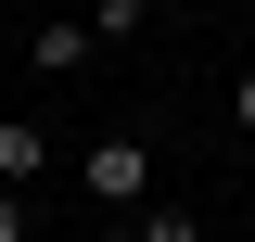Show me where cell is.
<instances>
[{
  "label": "cell",
  "instance_id": "obj_6",
  "mask_svg": "<svg viewBox=\"0 0 255 242\" xmlns=\"http://www.w3.org/2000/svg\"><path fill=\"white\" fill-rule=\"evenodd\" d=\"M230 127H243V140H255V64H243V77H230Z\"/></svg>",
  "mask_w": 255,
  "mask_h": 242
},
{
  "label": "cell",
  "instance_id": "obj_2",
  "mask_svg": "<svg viewBox=\"0 0 255 242\" xmlns=\"http://www.w3.org/2000/svg\"><path fill=\"white\" fill-rule=\"evenodd\" d=\"M26 64H38V77H90V64H102V38L77 26V13H51V26L26 38Z\"/></svg>",
  "mask_w": 255,
  "mask_h": 242
},
{
  "label": "cell",
  "instance_id": "obj_5",
  "mask_svg": "<svg viewBox=\"0 0 255 242\" xmlns=\"http://www.w3.org/2000/svg\"><path fill=\"white\" fill-rule=\"evenodd\" d=\"M140 26H153V0H90V38H102V51H115V38H140Z\"/></svg>",
  "mask_w": 255,
  "mask_h": 242
},
{
  "label": "cell",
  "instance_id": "obj_4",
  "mask_svg": "<svg viewBox=\"0 0 255 242\" xmlns=\"http://www.w3.org/2000/svg\"><path fill=\"white\" fill-rule=\"evenodd\" d=\"M128 242H204V217H191V204H140V217H128Z\"/></svg>",
  "mask_w": 255,
  "mask_h": 242
},
{
  "label": "cell",
  "instance_id": "obj_3",
  "mask_svg": "<svg viewBox=\"0 0 255 242\" xmlns=\"http://www.w3.org/2000/svg\"><path fill=\"white\" fill-rule=\"evenodd\" d=\"M38 166H51V127L38 115H0V191H26Z\"/></svg>",
  "mask_w": 255,
  "mask_h": 242
},
{
  "label": "cell",
  "instance_id": "obj_7",
  "mask_svg": "<svg viewBox=\"0 0 255 242\" xmlns=\"http://www.w3.org/2000/svg\"><path fill=\"white\" fill-rule=\"evenodd\" d=\"M0 242H26V191H0Z\"/></svg>",
  "mask_w": 255,
  "mask_h": 242
},
{
  "label": "cell",
  "instance_id": "obj_1",
  "mask_svg": "<svg viewBox=\"0 0 255 242\" xmlns=\"http://www.w3.org/2000/svg\"><path fill=\"white\" fill-rule=\"evenodd\" d=\"M77 191H90L102 217H140L153 204V127H102V140L77 153Z\"/></svg>",
  "mask_w": 255,
  "mask_h": 242
}]
</instances>
